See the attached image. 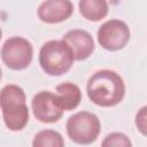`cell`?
Instances as JSON below:
<instances>
[{
	"instance_id": "7c38bea8",
	"label": "cell",
	"mask_w": 147,
	"mask_h": 147,
	"mask_svg": "<svg viewBox=\"0 0 147 147\" xmlns=\"http://www.w3.org/2000/svg\"><path fill=\"white\" fill-rule=\"evenodd\" d=\"M32 147H64V140L55 130H41L34 136Z\"/></svg>"
},
{
	"instance_id": "5b68a950",
	"label": "cell",
	"mask_w": 147,
	"mask_h": 147,
	"mask_svg": "<svg viewBox=\"0 0 147 147\" xmlns=\"http://www.w3.org/2000/svg\"><path fill=\"white\" fill-rule=\"evenodd\" d=\"M33 47L31 42L23 37L8 38L1 48V59L11 70H23L32 61Z\"/></svg>"
},
{
	"instance_id": "6da1fadb",
	"label": "cell",
	"mask_w": 147,
	"mask_h": 147,
	"mask_svg": "<svg viewBox=\"0 0 147 147\" xmlns=\"http://www.w3.org/2000/svg\"><path fill=\"white\" fill-rule=\"evenodd\" d=\"M90 100L100 107H114L125 95L123 78L115 71L103 69L94 72L86 85Z\"/></svg>"
},
{
	"instance_id": "8fae6325",
	"label": "cell",
	"mask_w": 147,
	"mask_h": 147,
	"mask_svg": "<svg viewBox=\"0 0 147 147\" xmlns=\"http://www.w3.org/2000/svg\"><path fill=\"white\" fill-rule=\"evenodd\" d=\"M78 6L83 17L92 22H98L105 18L109 9L108 3L105 0H80Z\"/></svg>"
},
{
	"instance_id": "277c9868",
	"label": "cell",
	"mask_w": 147,
	"mask_h": 147,
	"mask_svg": "<svg viewBox=\"0 0 147 147\" xmlns=\"http://www.w3.org/2000/svg\"><path fill=\"white\" fill-rule=\"evenodd\" d=\"M67 133L78 145H90L99 137L101 124L99 117L90 111H79L67 121Z\"/></svg>"
},
{
	"instance_id": "30bf717a",
	"label": "cell",
	"mask_w": 147,
	"mask_h": 147,
	"mask_svg": "<svg viewBox=\"0 0 147 147\" xmlns=\"http://www.w3.org/2000/svg\"><path fill=\"white\" fill-rule=\"evenodd\" d=\"M56 95L63 110H72L78 107L82 100L80 88L70 82L56 86Z\"/></svg>"
},
{
	"instance_id": "3957f363",
	"label": "cell",
	"mask_w": 147,
	"mask_h": 147,
	"mask_svg": "<svg viewBox=\"0 0 147 147\" xmlns=\"http://www.w3.org/2000/svg\"><path fill=\"white\" fill-rule=\"evenodd\" d=\"M74 54L64 40L46 41L39 52V64L49 76H61L70 70Z\"/></svg>"
},
{
	"instance_id": "4fadbf2b",
	"label": "cell",
	"mask_w": 147,
	"mask_h": 147,
	"mask_svg": "<svg viewBox=\"0 0 147 147\" xmlns=\"http://www.w3.org/2000/svg\"><path fill=\"white\" fill-rule=\"evenodd\" d=\"M101 147H132L130 138L122 132H111L102 141Z\"/></svg>"
},
{
	"instance_id": "ba28073f",
	"label": "cell",
	"mask_w": 147,
	"mask_h": 147,
	"mask_svg": "<svg viewBox=\"0 0 147 147\" xmlns=\"http://www.w3.org/2000/svg\"><path fill=\"white\" fill-rule=\"evenodd\" d=\"M62 40H64L69 45L72 51L74 57L77 61L88 59L95 48L94 40L91 33L82 29H74L68 31L62 37Z\"/></svg>"
},
{
	"instance_id": "8992f818",
	"label": "cell",
	"mask_w": 147,
	"mask_h": 147,
	"mask_svg": "<svg viewBox=\"0 0 147 147\" xmlns=\"http://www.w3.org/2000/svg\"><path fill=\"white\" fill-rule=\"evenodd\" d=\"M130 29L124 21L109 20L98 30L96 37L100 46L107 51H119L124 48L130 40Z\"/></svg>"
},
{
	"instance_id": "7a4b0ae2",
	"label": "cell",
	"mask_w": 147,
	"mask_h": 147,
	"mask_svg": "<svg viewBox=\"0 0 147 147\" xmlns=\"http://www.w3.org/2000/svg\"><path fill=\"white\" fill-rule=\"evenodd\" d=\"M22 87L9 84L1 90V110L6 126L10 131H21L29 122V108Z\"/></svg>"
},
{
	"instance_id": "5bb4252c",
	"label": "cell",
	"mask_w": 147,
	"mask_h": 147,
	"mask_svg": "<svg viewBox=\"0 0 147 147\" xmlns=\"http://www.w3.org/2000/svg\"><path fill=\"white\" fill-rule=\"evenodd\" d=\"M136 126L141 134L147 137V106L138 110L136 115Z\"/></svg>"
},
{
	"instance_id": "52a82bcc",
	"label": "cell",
	"mask_w": 147,
	"mask_h": 147,
	"mask_svg": "<svg viewBox=\"0 0 147 147\" xmlns=\"http://www.w3.org/2000/svg\"><path fill=\"white\" fill-rule=\"evenodd\" d=\"M31 108L34 117L41 123L57 122L63 115L57 95L49 91L37 93L31 101Z\"/></svg>"
},
{
	"instance_id": "9c48e42d",
	"label": "cell",
	"mask_w": 147,
	"mask_h": 147,
	"mask_svg": "<svg viewBox=\"0 0 147 147\" xmlns=\"http://www.w3.org/2000/svg\"><path fill=\"white\" fill-rule=\"evenodd\" d=\"M74 11V5L69 0L44 1L38 8V17L48 24H55L68 20Z\"/></svg>"
}]
</instances>
